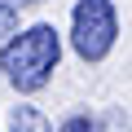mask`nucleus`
Listing matches in <instances>:
<instances>
[{"label":"nucleus","mask_w":132,"mask_h":132,"mask_svg":"<svg viewBox=\"0 0 132 132\" xmlns=\"http://www.w3.org/2000/svg\"><path fill=\"white\" fill-rule=\"evenodd\" d=\"M57 53H62L57 31H53L48 22H35V27H27L22 35H13L5 48H0V71L9 75L13 88L35 93V88L48 84L53 66H57Z\"/></svg>","instance_id":"nucleus-1"},{"label":"nucleus","mask_w":132,"mask_h":132,"mask_svg":"<svg viewBox=\"0 0 132 132\" xmlns=\"http://www.w3.org/2000/svg\"><path fill=\"white\" fill-rule=\"evenodd\" d=\"M114 35H119V22H114V5L110 0H79L75 5L71 40H75V53L84 62H101L114 48Z\"/></svg>","instance_id":"nucleus-2"},{"label":"nucleus","mask_w":132,"mask_h":132,"mask_svg":"<svg viewBox=\"0 0 132 132\" xmlns=\"http://www.w3.org/2000/svg\"><path fill=\"white\" fill-rule=\"evenodd\" d=\"M9 132H48V119L35 106H13L9 110Z\"/></svg>","instance_id":"nucleus-3"},{"label":"nucleus","mask_w":132,"mask_h":132,"mask_svg":"<svg viewBox=\"0 0 132 132\" xmlns=\"http://www.w3.org/2000/svg\"><path fill=\"white\" fill-rule=\"evenodd\" d=\"M13 31H18V9L9 0H0V35H13Z\"/></svg>","instance_id":"nucleus-4"},{"label":"nucleus","mask_w":132,"mask_h":132,"mask_svg":"<svg viewBox=\"0 0 132 132\" xmlns=\"http://www.w3.org/2000/svg\"><path fill=\"white\" fill-rule=\"evenodd\" d=\"M62 132H97V128H93V119H66Z\"/></svg>","instance_id":"nucleus-5"},{"label":"nucleus","mask_w":132,"mask_h":132,"mask_svg":"<svg viewBox=\"0 0 132 132\" xmlns=\"http://www.w3.org/2000/svg\"><path fill=\"white\" fill-rule=\"evenodd\" d=\"M9 5H40V0H9Z\"/></svg>","instance_id":"nucleus-6"}]
</instances>
